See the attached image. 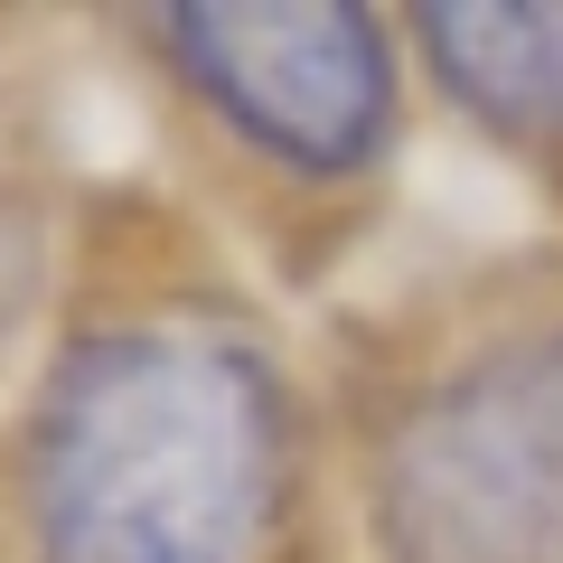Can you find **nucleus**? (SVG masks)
<instances>
[{
  "mask_svg": "<svg viewBox=\"0 0 563 563\" xmlns=\"http://www.w3.org/2000/svg\"><path fill=\"white\" fill-rule=\"evenodd\" d=\"M273 376L207 329L76 347L38 413L47 563H254L273 536Z\"/></svg>",
  "mask_w": 563,
  "mask_h": 563,
  "instance_id": "nucleus-1",
  "label": "nucleus"
},
{
  "mask_svg": "<svg viewBox=\"0 0 563 563\" xmlns=\"http://www.w3.org/2000/svg\"><path fill=\"white\" fill-rule=\"evenodd\" d=\"M404 563H563V339L422 404L385 470Z\"/></svg>",
  "mask_w": 563,
  "mask_h": 563,
  "instance_id": "nucleus-2",
  "label": "nucleus"
},
{
  "mask_svg": "<svg viewBox=\"0 0 563 563\" xmlns=\"http://www.w3.org/2000/svg\"><path fill=\"white\" fill-rule=\"evenodd\" d=\"M179 57L244 132L310 169L357 161L385 132V47L357 10H188Z\"/></svg>",
  "mask_w": 563,
  "mask_h": 563,
  "instance_id": "nucleus-3",
  "label": "nucleus"
},
{
  "mask_svg": "<svg viewBox=\"0 0 563 563\" xmlns=\"http://www.w3.org/2000/svg\"><path fill=\"white\" fill-rule=\"evenodd\" d=\"M442 76L507 132H563V10H422Z\"/></svg>",
  "mask_w": 563,
  "mask_h": 563,
  "instance_id": "nucleus-4",
  "label": "nucleus"
}]
</instances>
